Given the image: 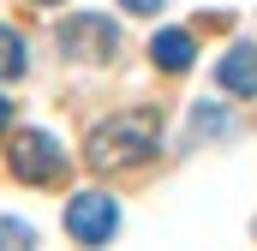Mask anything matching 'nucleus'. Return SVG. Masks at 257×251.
I'll use <instances>...</instances> for the list:
<instances>
[{"label":"nucleus","mask_w":257,"mask_h":251,"mask_svg":"<svg viewBox=\"0 0 257 251\" xmlns=\"http://www.w3.org/2000/svg\"><path fill=\"white\" fill-rule=\"evenodd\" d=\"M156 150H162V120H156L150 108H132V114H114V120H102L90 132L84 162H90L96 174H120V168L150 162Z\"/></svg>","instance_id":"nucleus-1"},{"label":"nucleus","mask_w":257,"mask_h":251,"mask_svg":"<svg viewBox=\"0 0 257 251\" xmlns=\"http://www.w3.org/2000/svg\"><path fill=\"white\" fill-rule=\"evenodd\" d=\"M12 174L18 180H30V186H54V180H66V150L48 138V132H18L12 138Z\"/></svg>","instance_id":"nucleus-2"},{"label":"nucleus","mask_w":257,"mask_h":251,"mask_svg":"<svg viewBox=\"0 0 257 251\" xmlns=\"http://www.w3.org/2000/svg\"><path fill=\"white\" fill-rule=\"evenodd\" d=\"M114 227H120V203H114L108 191H78V197L66 203V233H72L78 245H108Z\"/></svg>","instance_id":"nucleus-3"},{"label":"nucleus","mask_w":257,"mask_h":251,"mask_svg":"<svg viewBox=\"0 0 257 251\" xmlns=\"http://www.w3.org/2000/svg\"><path fill=\"white\" fill-rule=\"evenodd\" d=\"M60 48L72 60H114L120 54V30H114V18H102V12H78V18H66L60 24Z\"/></svg>","instance_id":"nucleus-4"},{"label":"nucleus","mask_w":257,"mask_h":251,"mask_svg":"<svg viewBox=\"0 0 257 251\" xmlns=\"http://www.w3.org/2000/svg\"><path fill=\"white\" fill-rule=\"evenodd\" d=\"M215 84H221L227 96H257V48H251V42H239V48H227V54H221Z\"/></svg>","instance_id":"nucleus-5"},{"label":"nucleus","mask_w":257,"mask_h":251,"mask_svg":"<svg viewBox=\"0 0 257 251\" xmlns=\"http://www.w3.org/2000/svg\"><path fill=\"white\" fill-rule=\"evenodd\" d=\"M192 54H197L192 30H156V42H150V60L162 72H192Z\"/></svg>","instance_id":"nucleus-6"},{"label":"nucleus","mask_w":257,"mask_h":251,"mask_svg":"<svg viewBox=\"0 0 257 251\" xmlns=\"http://www.w3.org/2000/svg\"><path fill=\"white\" fill-rule=\"evenodd\" d=\"M24 36H18V30H6V24H0V84H6V78H24Z\"/></svg>","instance_id":"nucleus-7"},{"label":"nucleus","mask_w":257,"mask_h":251,"mask_svg":"<svg viewBox=\"0 0 257 251\" xmlns=\"http://www.w3.org/2000/svg\"><path fill=\"white\" fill-rule=\"evenodd\" d=\"M227 132H233V120H227L215 102H197L192 108V138H227Z\"/></svg>","instance_id":"nucleus-8"},{"label":"nucleus","mask_w":257,"mask_h":251,"mask_svg":"<svg viewBox=\"0 0 257 251\" xmlns=\"http://www.w3.org/2000/svg\"><path fill=\"white\" fill-rule=\"evenodd\" d=\"M12 245H36V233H30L24 221H12V215H0V251H12Z\"/></svg>","instance_id":"nucleus-9"},{"label":"nucleus","mask_w":257,"mask_h":251,"mask_svg":"<svg viewBox=\"0 0 257 251\" xmlns=\"http://www.w3.org/2000/svg\"><path fill=\"white\" fill-rule=\"evenodd\" d=\"M120 6H126V12H138V18H150V12H162L168 0H120Z\"/></svg>","instance_id":"nucleus-10"},{"label":"nucleus","mask_w":257,"mask_h":251,"mask_svg":"<svg viewBox=\"0 0 257 251\" xmlns=\"http://www.w3.org/2000/svg\"><path fill=\"white\" fill-rule=\"evenodd\" d=\"M6 126H12V102L0 96V132H6Z\"/></svg>","instance_id":"nucleus-11"},{"label":"nucleus","mask_w":257,"mask_h":251,"mask_svg":"<svg viewBox=\"0 0 257 251\" xmlns=\"http://www.w3.org/2000/svg\"><path fill=\"white\" fill-rule=\"evenodd\" d=\"M36 6H54V0H36Z\"/></svg>","instance_id":"nucleus-12"}]
</instances>
